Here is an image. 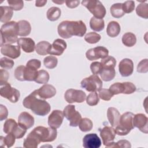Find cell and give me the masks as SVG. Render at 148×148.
<instances>
[{"mask_svg": "<svg viewBox=\"0 0 148 148\" xmlns=\"http://www.w3.org/2000/svg\"><path fill=\"white\" fill-rule=\"evenodd\" d=\"M23 105L25 108L31 109L34 114L40 116L47 115L51 109L50 104L38 95L36 90L24 99Z\"/></svg>", "mask_w": 148, "mask_h": 148, "instance_id": "1", "label": "cell"}, {"mask_svg": "<svg viewBox=\"0 0 148 148\" xmlns=\"http://www.w3.org/2000/svg\"><path fill=\"white\" fill-rule=\"evenodd\" d=\"M58 35L64 39H68L72 36L82 37L86 34V24L82 20L63 21L58 26Z\"/></svg>", "mask_w": 148, "mask_h": 148, "instance_id": "2", "label": "cell"}, {"mask_svg": "<svg viewBox=\"0 0 148 148\" xmlns=\"http://www.w3.org/2000/svg\"><path fill=\"white\" fill-rule=\"evenodd\" d=\"M18 33L19 27L17 22L12 21L3 24L1 28V46L17 42Z\"/></svg>", "mask_w": 148, "mask_h": 148, "instance_id": "3", "label": "cell"}, {"mask_svg": "<svg viewBox=\"0 0 148 148\" xmlns=\"http://www.w3.org/2000/svg\"><path fill=\"white\" fill-rule=\"evenodd\" d=\"M134 114L131 112H125L120 116L119 123L114 131L118 135H127L134 128L133 117Z\"/></svg>", "mask_w": 148, "mask_h": 148, "instance_id": "4", "label": "cell"}, {"mask_svg": "<svg viewBox=\"0 0 148 148\" xmlns=\"http://www.w3.org/2000/svg\"><path fill=\"white\" fill-rule=\"evenodd\" d=\"M41 142H49L54 141L57 136L56 128L51 127H45L43 126H38L32 131Z\"/></svg>", "mask_w": 148, "mask_h": 148, "instance_id": "5", "label": "cell"}, {"mask_svg": "<svg viewBox=\"0 0 148 148\" xmlns=\"http://www.w3.org/2000/svg\"><path fill=\"white\" fill-rule=\"evenodd\" d=\"M85 6L97 18L102 19L106 14V9L102 3L98 0H84L82 1Z\"/></svg>", "mask_w": 148, "mask_h": 148, "instance_id": "6", "label": "cell"}, {"mask_svg": "<svg viewBox=\"0 0 148 148\" xmlns=\"http://www.w3.org/2000/svg\"><path fill=\"white\" fill-rule=\"evenodd\" d=\"M81 87L89 92L98 91L102 87V82L97 75H92L83 79Z\"/></svg>", "mask_w": 148, "mask_h": 148, "instance_id": "7", "label": "cell"}, {"mask_svg": "<svg viewBox=\"0 0 148 148\" xmlns=\"http://www.w3.org/2000/svg\"><path fill=\"white\" fill-rule=\"evenodd\" d=\"M0 84L1 96L8 99L12 103H16L18 101L20 93L18 90L12 87L11 85L8 82L1 83Z\"/></svg>", "mask_w": 148, "mask_h": 148, "instance_id": "8", "label": "cell"}, {"mask_svg": "<svg viewBox=\"0 0 148 148\" xmlns=\"http://www.w3.org/2000/svg\"><path fill=\"white\" fill-rule=\"evenodd\" d=\"M64 116L69 121V125L76 127L79 125L82 119V116L80 113L76 110L75 106L73 105H68L63 110Z\"/></svg>", "mask_w": 148, "mask_h": 148, "instance_id": "9", "label": "cell"}, {"mask_svg": "<svg viewBox=\"0 0 148 148\" xmlns=\"http://www.w3.org/2000/svg\"><path fill=\"white\" fill-rule=\"evenodd\" d=\"M64 98L69 103L74 102L82 103L86 99V94L82 90L69 88L65 92Z\"/></svg>", "mask_w": 148, "mask_h": 148, "instance_id": "10", "label": "cell"}, {"mask_svg": "<svg viewBox=\"0 0 148 148\" xmlns=\"http://www.w3.org/2000/svg\"><path fill=\"white\" fill-rule=\"evenodd\" d=\"M114 128L109 126H105L100 131V136L106 147H113L114 139L116 136Z\"/></svg>", "mask_w": 148, "mask_h": 148, "instance_id": "11", "label": "cell"}, {"mask_svg": "<svg viewBox=\"0 0 148 148\" xmlns=\"http://www.w3.org/2000/svg\"><path fill=\"white\" fill-rule=\"evenodd\" d=\"M108 50L103 46H97L94 48L90 49L86 53V58L90 60H96L99 58H104L108 56Z\"/></svg>", "mask_w": 148, "mask_h": 148, "instance_id": "12", "label": "cell"}, {"mask_svg": "<svg viewBox=\"0 0 148 148\" xmlns=\"http://www.w3.org/2000/svg\"><path fill=\"white\" fill-rule=\"evenodd\" d=\"M64 117V113L61 110H54L48 117V125L53 128H60L63 121Z\"/></svg>", "mask_w": 148, "mask_h": 148, "instance_id": "13", "label": "cell"}, {"mask_svg": "<svg viewBox=\"0 0 148 148\" xmlns=\"http://www.w3.org/2000/svg\"><path fill=\"white\" fill-rule=\"evenodd\" d=\"M101 146V139L95 133L88 134L83 139V146L84 148H99Z\"/></svg>", "mask_w": 148, "mask_h": 148, "instance_id": "14", "label": "cell"}, {"mask_svg": "<svg viewBox=\"0 0 148 148\" xmlns=\"http://www.w3.org/2000/svg\"><path fill=\"white\" fill-rule=\"evenodd\" d=\"M148 119L147 116L142 113H138L134 116L133 125L134 127L138 128L141 132L147 134Z\"/></svg>", "mask_w": 148, "mask_h": 148, "instance_id": "15", "label": "cell"}, {"mask_svg": "<svg viewBox=\"0 0 148 148\" xmlns=\"http://www.w3.org/2000/svg\"><path fill=\"white\" fill-rule=\"evenodd\" d=\"M119 70L123 77H128L132 75L134 71L133 61L129 58H124L119 63Z\"/></svg>", "mask_w": 148, "mask_h": 148, "instance_id": "16", "label": "cell"}, {"mask_svg": "<svg viewBox=\"0 0 148 148\" xmlns=\"http://www.w3.org/2000/svg\"><path fill=\"white\" fill-rule=\"evenodd\" d=\"M1 53L9 58L16 59L21 54L20 47L18 46H14L9 44L3 45L1 46Z\"/></svg>", "mask_w": 148, "mask_h": 148, "instance_id": "17", "label": "cell"}, {"mask_svg": "<svg viewBox=\"0 0 148 148\" xmlns=\"http://www.w3.org/2000/svg\"><path fill=\"white\" fill-rule=\"evenodd\" d=\"M66 43L62 39H57L51 45L49 54L53 56H61L66 48Z\"/></svg>", "mask_w": 148, "mask_h": 148, "instance_id": "18", "label": "cell"}, {"mask_svg": "<svg viewBox=\"0 0 148 148\" xmlns=\"http://www.w3.org/2000/svg\"><path fill=\"white\" fill-rule=\"evenodd\" d=\"M38 95L43 99H49L54 97L56 94V88L49 84H45L36 90Z\"/></svg>", "mask_w": 148, "mask_h": 148, "instance_id": "19", "label": "cell"}, {"mask_svg": "<svg viewBox=\"0 0 148 148\" xmlns=\"http://www.w3.org/2000/svg\"><path fill=\"white\" fill-rule=\"evenodd\" d=\"M17 45L25 53H32L35 48L34 40L30 38H20L17 41Z\"/></svg>", "mask_w": 148, "mask_h": 148, "instance_id": "20", "label": "cell"}, {"mask_svg": "<svg viewBox=\"0 0 148 148\" xmlns=\"http://www.w3.org/2000/svg\"><path fill=\"white\" fill-rule=\"evenodd\" d=\"M34 118L27 112H21L18 117V123L27 129L30 128L34 124Z\"/></svg>", "mask_w": 148, "mask_h": 148, "instance_id": "21", "label": "cell"}, {"mask_svg": "<svg viewBox=\"0 0 148 148\" xmlns=\"http://www.w3.org/2000/svg\"><path fill=\"white\" fill-rule=\"evenodd\" d=\"M120 114L118 110L113 107H110L107 110V117L112 127H116L119 121Z\"/></svg>", "mask_w": 148, "mask_h": 148, "instance_id": "22", "label": "cell"}, {"mask_svg": "<svg viewBox=\"0 0 148 148\" xmlns=\"http://www.w3.org/2000/svg\"><path fill=\"white\" fill-rule=\"evenodd\" d=\"M40 142L36 135L31 131L24 139L23 146L26 148H36Z\"/></svg>", "mask_w": 148, "mask_h": 148, "instance_id": "23", "label": "cell"}, {"mask_svg": "<svg viewBox=\"0 0 148 148\" xmlns=\"http://www.w3.org/2000/svg\"><path fill=\"white\" fill-rule=\"evenodd\" d=\"M0 13L1 22L6 23L9 22V21L11 20L13 16V9L10 6H1L0 7Z\"/></svg>", "mask_w": 148, "mask_h": 148, "instance_id": "24", "label": "cell"}, {"mask_svg": "<svg viewBox=\"0 0 148 148\" xmlns=\"http://www.w3.org/2000/svg\"><path fill=\"white\" fill-rule=\"evenodd\" d=\"M121 28L120 24L115 21H112L109 23L106 28L108 35L111 38H114L119 35L120 32Z\"/></svg>", "mask_w": 148, "mask_h": 148, "instance_id": "25", "label": "cell"}, {"mask_svg": "<svg viewBox=\"0 0 148 148\" xmlns=\"http://www.w3.org/2000/svg\"><path fill=\"white\" fill-rule=\"evenodd\" d=\"M17 23L19 27L18 36H26L29 35L31 31V26L30 23L26 20H20Z\"/></svg>", "mask_w": 148, "mask_h": 148, "instance_id": "26", "label": "cell"}, {"mask_svg": "<svg viewBox=\"0 0 148 148\" xmlns=\"http://www.w3.org/2000/svg\"><path fill=\"white\" fill-rule=\"evenodd\" d=\"M100 76L102 80L109 82L113 80L116 76V71L113 68H102L100 72Z\"/></svg>", "mask_w": 148, "mask_h": 148, "instance_id": "27", "label": "cell"}, {"mask_svg": "<svg viewBox=\"0 0 148 148\" xmlns=\"http://www.w3.org/2000/svg\"><path fill=\"white\" fill-rule=\"evenodd\" d=\"M51 44L47 41H40L35 46V50L37 54L45 56L49 54V50Z\"/></svg>", "mask_w": 148, "mask_h": 148, "instance_id": "28", "label": "cell"}, {"mask_svg": "<svg viewBox=\"0 0 148 148\" xmlns=\"http://www.w3.org/2000/svg\"><path fill=\"white\" fill-rule=\"evenodd\" d=\"M90 27L91 29L95 31H101L105 27L104 20L103 19L97 18L94 17H92L90 21Z\"/></svg>", "mask_w": 148, "mask_h": 148, "instance_id": "29", "label": "cell"}, {"mask_svg": "<svg viewBox=\"0 0 148 148\" xmlns=\"http://www.w3.org/2000/svg\"><path fill=\"white\" fill-rule=\"evenodd\" d=\"M122 42L127 47L134 46L136 42V38L134 34L132 32H127L122 37Z\"/></svg>", "mask_w": 148, "mask_h": 148, "instance_id": "30", "label": "cell"}, {"mask_svg": "<svg viewBox=\"0 0 148 148\" xmlns=\"http://www.w3.org/2000/svg\"><path fill=\"white\" fill-rule=\"evenodd\" d=\"M16 139L13 133H8L5 137L2 136L0 137V145L3 147L6 146L7 147H10L14 145Z\"/></svg>", "mask_w": 148, "mask_h": 148, "instance_id": "31", "label": "cell"}, {"mask_svg": "<svg viewBox=\"0 0 148 148\" xmlns=\"http://www.w3.org/2000/svg\"><path fill=\"white\" fill-rule=\"evenodd\" d=\"M38 73V71L37 69L25 66L24 72V81H35L37 77Z\"/></svg>", "mask_w": 148, "mask_h": 148, "instance_id": "32", "label": "cell"}, {"mask_svg": "<svg viewBox=\"0 0 148 148\" xmlns=\"http://www.w3.org/2000/svg\"><path fill=\"white\" fill-rule=\"evenodd\" d=\"M47 18L51 21H54L57 20L61 14V10L57 7L50 8L47 12Z\"/></svg>", "mask_w": 148, "mask_h": 148, "instance_id": "33", "label": "cell"}, {"mask_svg": "<svg viewBox=\"0 0 148 148\" xmlns=\"http://www.w3.org/2000/svg\"><path fill=\"white\" fill-rule=\"evenodd\" d=\"M110 11L112 16L114 18H120L125 14L123 10L121 3H116L112 5L110 7Z\"/></svg>", "mask_w": 148, "mask_h": 148, "instance_id": "34", "label": "cell"}, {"mask_svg": "<svg viewBox=\"0 0 148 148\" xmlns=\"http://www.w3.org/2000/svg\"><path fill=\"white\" fill-rule=\"evenodd\" d=\"M109 90L113 95H117L119 94H125V87L124 82H117L112 84L109 87Z\"/></svg>", "mask_w": 148, "mask_h": 148, "instance_id": "35", "label": "cell"}, {"mask_svg": "<svg viewBox=\"0 0 148 148\" xmlns=\"http://www.w3.org/2000/svg\"><path fill=\"white\" fill-rule=\"evenodd\" d=\"M136 13L139 17L147 19L148 18V4L143 2L138 5L136 9Z\"/></svg>", "mask_w": 148, "mask_h": 148, "instance_id": "36", "label": "cell"}, {"mask_svg": "<svg viewBox=\"0 0 148 148\" xmlns=\"http://www.w3.org/2000/svg\"><path fill=\"white\" fill-rule=\"evenodd\" d=\"M79 127L82 131L88 132L92 130L93 123L90 119L83 118L81 119L79 124Z\"/></svg>", "mask_w": 148, "mask_h": 148, "instance_id": "37", "label": "cell"}, {"mask_svg": "<svg viewBox=\"0 0 148 148\" xmlns=\"http://www.w3.org/2000/svg\"><path fill=\"white\" fill-rule=\"evenodd\" d=\"M50 76L49 73L45 70L38 71L37 77L35 82L39 84H46L49 82Z\"/></svg>", "mask_w": 148, "mask_h": 148, "instance_id": "38", "label": "cell"}, {"mask_svg": "<svg viewBox=\"0 0 148 148\" xmlns=\"http://www.w3.org/2000/svg\"><path fill=\"white\" fill-rule=\"evenodd\" d=\"M58 59L53 56H49L43 60V64L45 67L48 69H54L57 66Z\"/></svg>", "mask_w": 148, "mask_h": 148, "instance_id": "39", "label": "cell"}, {"mask_svg": "<svg viewBox=\"0 0 148 148\" xmlns=\"http://www.w3.org/2000/svg\"><path fill=\"white\" fill-rule=\"evenodd\" d=\"M101 38V36L98 33L90 32L84 36V40L88 43L94 44L98 42Z\"/></svg>", "mask_w": 148, "mask_h": 148, "instance_id": "40", "label": "cell"}, {"mask_svg": "<svg viewBox=\"0 0 148 148\" xmlns=\"http://www.w3.org/2000/svg\"><path fill=\"white\" fill-rule=\"evenodd\" d=\"M101 63L102 68H114L116 65V59L112 56H107L106 57L101 59Z\"/></svg>", "mask_w": 148, "mask_h": 148, "instance_id": "41", "label": "cell"}, {"mask_svg": "<svg viewBox=\"0 0 148 148\" xmlns=\"http://www.w3.org/2000/svg\"><path fill=\"white\" fill-rule=\"evenodd\" d=\"M27 130V129L25 127L18 123L13 129L12 133L14 134L16 139H20L25 135Z\"/></svg>", "mask_w": 148, "mask_h": 148, "instance_id": "42", "label": "cell"}, {"mask_svg": "<svg viewBox=\"0 0 148 148\" xmlns=\"http://www.w3.org/2000/svg\"><path fill=\"white\" fill-rule=\"evenodd\" d=\"M16 121L13 119H7L3 124V132L6 134L12 132L13 129L17 125Z\"/></svg>", "mask_w": 148, "mask_h": 148, "instance_id": "43", "label": "cell"}, {"mask_svg": "<svg viewBox=\"0 0 148 148\" xmlns=\"http://www.w3.org/2000/svg\"><path fill=\"white\" fill-rule=\"evenodd\" d=\"M99 101L98 94L96 92H90L86 97V102L90 106L97 105Z\"/></svg>", "mask_w": 148, "mask_h": 148, "instance_id": "44", "label": "cell"}, {"mask_svg": "<svg viewBox=\"0 0 148 148\" xmlns=\"http://www.w3.org/2000/svg\"><path fill=\"white\" fill-rule=\"evenodd\" d=\"M114 95L111 92L109 89L101 88L98 91V96L101 99L106 101L110 100Z\"/></svg>", "mask_w": 148, "mask_h": 148, "instance_id": "45", "label": "cell"}, {"mask_svg": "<svg viewBox=\"0 0 148 148\" xmlns=\"http://www.w3.org/2000/svg\"><path fill=\"white\" fill-rule=\"evenodd\" d=\"M14 64V61L7 57H2L0 60V66L4 69H11Z\"/></svg>", "mask_w": 148, "mask_h": 148, "instance_id": "46", "label": "cell"}, {"mask_svg": "<svg viewBox=\"0 0 148 148\" xmlns=\"http://www.w3.org/2000/svg\"><path fill=\"white\" fill-rule=\"evenodd\" d=\"M9 6L13 10L18 11L21 10L24 7V2L21 0L20 1H7Z\"/></svg>", "mask_w": 148, "mask_h": 148, "instance_id": "47", "label": "cell"}, {"mask_svg": "<svg viewBox=\"0 0 148 148\" xmlns=\"http://www.w3.org/2000/svg\"><path fill=\"white\" fill-rule=\"evenodd\" d=\"M122 8L125 13H130L135 9V2L134 1H127L122 3Z\"/></svg>", "mask_w": 148, "mask_h": 148, "instance_id": "48", "label": "cell"}, {"mask_svg": "<svg viewBox=\"0 0 148 148\" xmlns=\"http://www.w3.org/2000/svg\"><path fill=\"white\" fill-rule=\"evenodd\" d=\"M148 71V60H141L137 66V72L139 73H147Z\"/></svg>", "mask_w": 148, "mask_h": 148, "instance_id": "49", "label": "cell"}, {"mask_svg": "<svg viewBox=\"0 0 148 148\" xmlns=\"http://www.w3.org/2000/svg\"><path fill=\"white\" fill-rule=\"evenodd\" d=\"M25 66L20 65L17 66L14 71V76L16 79L19 81H24V72L25 69Z\"/></svg>", "mask_w": 148, "mask_h": 148, "instance_id": "50", "label": "cell"}, {"mask_svg": "<svg viewBox=\"0 0 148 148\" xmlns=\"http://www.w3.org/2000/svg\"><path fill=\"white\" fill-rule=\"evenodd\" d=\"M91 71L94 75L99 74L102 69V66L101 62H92L90 65Z\"/></svg>", "mask_w": 148, "mask_h": 148, "instance_id": "51", "label": "cell"}, {"mask_svg": "<svg viewBox=\"0 0 148 148\" xmlns=\"http://www.w3.org/2000/svg\"><path fill=\"white\" fill-rule=\"evenodd\" d=\"M40 65H41V62L37 59H31L29 60L26 64L27 66L31 67L36 69H38L39 68H40Z\"/></svg>", "mask_w": 148, "mask_h": 148, "instance_id": "52", "label": "cell"}, {"mask_svg": "<svg viewBox=\"0 0 148 148\" xmlns=\"http://www.w3.org/2000/svg\"><path fill=\"white\" fill-rule=\"evenodd\" d=\"M125 147L130 148L131 147V143L129 141L127 140H120L117 142H114L113 145V147Z\"/></svg>", "mask_w": 148, "mask_h": 148, "instance_id": "53", "label": "cell"}, {"mask_svg": "<svg viewBox=\"0 0 148 148\" xmlns=\"http://www.w3.org/2000/svg\"><path fill=\"white\" fill-rule=\"evenodd\" d=\"M9 73L7 71L1 69L0 70V84L6 83L9 79Z\"/></svg>", "mask_w": 148, "mask_h": 148, "instance_id": "54", "label": "cell"}, {"mask_svg": "<svg viewBox=\"0 0 148 148\" xmlns=\"http://www.w3.org/2000/svg\"><path fill=\"white\" fill-rule=\"evenodd\" d=\"M8 115V111L5 106L0 105V120L3 121L6 119Z\"/></svg>", "mask_w": 148, "mask_h": 148, "instance_id": "55", "label": "cell"}, {"mask_svg": "<svg viewBox=\"0 0 148 148\" xmlns=\"http://www.w3.org/2000/svg\"><path fill=\"white\" fill-rule=\"evenodd\" d=\"M65 3L67 7L69 8H75L77 7L79 3H80V1H65Z\"/></svg>", "mask_w": 148, "mask_h": 148, "instance_id": "56", "label": "cell"}, {"mask_svg": "<svg viewBox=\"0 0 148 148\" xmlns=\"http://www.w3.org/2000/svg\"><path fill=\"white\" fill-rule=\"evenodd\" d=\"M47 3L46 0H40V1H36L35 2V6L37 7H42L45 5Z\"/></svg>", "mask_w": 148, "mask_h": 148, "instance_id": "57", "label": "cell"}, {"mask_svg": "<svg viewBox=\"0 0 148 148\" xmlns=\"http://www.w3.org/2000/svg\"><path fill=\"white\" fill-rule=\"evenodd\" d=\"M53 2H54V3H58V4H60V5H61V4H62V3H63L65 1H53Z\"/></svg>", "mask_w": 148, "mask_h": 148, "instance_id": "58", "label": "cell"}]
</instances>
